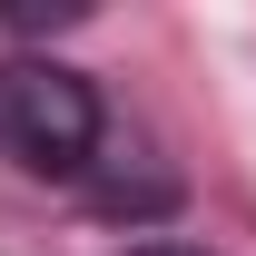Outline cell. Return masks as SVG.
Wrapping results in <instances>:
<instances>
[{
    "mask_svg": "<svg viewBox=\"0 0 256 256\" xmlns=\"http://www.w3.org/2000/svg\"><path fill=\"white\" fill-rule=\"evenodd\" d=\"M0 158L30 178H79L98 158V89L60 60H0Z\"/></svg>",
    "mask_w": 256,
    "mask_h": 256,
    "instance_id": "obj_1",
    "label": "cell"
},
{
    "mask_svg": "<svg viewBox=\"0 0 256 256\" xmlns=\"http://www.w3.org/2000/svg\"><path fill=\"white\" fill-rule=\"evenodd\" d=\"M128 256H207V246H128Z\"/></svg>",
    "mask_w": 256,
    "mask_h": 256,
    "instance_id": "obj_2",
    "label": "cell"
}]
</instances>
